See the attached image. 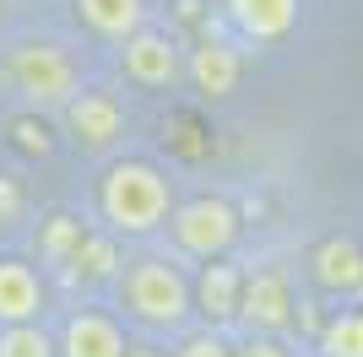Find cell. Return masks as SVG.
<instances>
[{"label": "cell", "mask_w": 363, "mask_h": 357, "mask_svg": "<svg viewBox=\"0 0 363 357\" xmlns=\"http://www.w3.org/2000/svg\"><path fill=\"white\" fill-rule=\"evenodd\" d=\"M104 211H108V222L125 227V233H147L168 211V184L147 163H120V168H108V178H104Z\"/></svg>", "instance_id": "1"}, {"label": "cell", "mask_w": 363, "mask_h": 357, "mask_svg": "<svg viewBox=\"0 0 363 357\" xmlns=\"http://www.w3.org/2000/svg\"><path fill=\"white\" fill-rule=\"evenodd\" d=\"M125 303L152 319V325H174L184 309H190V293H184V276L163 260H141L130 276H125Z\"/></svg>", "instance_id": "2"}, {"label": "cell", "mask_w": 363, "mask_h": 357, "mask_svg": "<svg viewBox=\"0 0 363 357\" xmlns=\"http://www.w3.org/2000/svg\"><path fill=\"white\" fill-rule=\"evenodd\" d=\"M6 71H11V87L22 92V98H33V103H60V98H71V87H76V65L49 44L16 49Z\"/></svg>", "instance_id": "3"}, {"label": "cell", "mask_w": 363, "mask_h": 357, "mask_svg": "<svg viewBox=\"0 0 363 357\" xmlns=\"http://www.w3.org/2000/svg\"><path fill=\"white\" fill-rule=\"evenodd\" d=\"M174 233L190 254H223L239 233V217L228 200H190V206L174 217Z\"/></svg>", "instance_id": "4"}, {"label": "cell", "mask_w": 363, "mask_h": 357, "mask_svg": "<svg viewBox=\"0 0 363 357\" xmlns=\"http://www.w3.org/2000/svg\"><path fill=\"white\" fill-rule=\"evenodd\" d=\"M288 282L277 276V271H260V276H250V282L239 287V314L250 319L255 330H282L288 325Z\"/></svg>", "instance_id": "5"}, {"label": "cell", "mask_w": 363, "mask_h": 357, "mask_svg": "<svg viewBox=\"0 0 363 357\" xmlns=\"http://www.w3.org/2000/svg\"><path fill=\"white\" fill-rule=\"evenodd\" d=\"M44 309V287L22 260H0V319L6 325H33V314Z\"/></svg>", "instance_id": "6"}, {"label": "cell", "mask_w": 363, "mask_h": 357, "mask_svg": "<svg viewBox=\"0 0 363 357\" xmlns=\"http://www.w3.org/2000/svg\"><path fill=\"white\" fill-rule=\"evenodd\" d=\"M174 71H179V60H174V44H168V38L141 33V38L125 44V76H130V81H141V87H163V81H174Z\"/></svg>", "instance_id": "7"}, {"label": "cell", "mask_w": 363, "mask_h": 357, "mask_svg": "<svg viewBox=\"0 0 363 357\" xmlns=\"http://www.w3.org/2000/svg\"><path fill=\"white\" fill-rule=\"evenodd\" d=\"M228 11H233V22H239L250 38L272 44V38H282V33L293 28L298 0H228Z\"/></svg>", "instance_id": "8"}, {"label": "cell", "mask_w": 363, "mask_h": 357, "mask_svg": "<svg viewBox=\"0 0 363 357\" xmlns=\"http://www.w3.org/2000/svg\"><path fill=\"white\" fill-rule=\"evenodd\" d=\"M65 357H125V341L104 314H76L65 325Z\"/></svg>", "instance_id": "9"}, {"label": "cell", "mask_w": 363, "mask_h": 357, "mask_svg": "<svg viewBox=\"0 0 363 357\" xmlns=\"http://www.w3.org/2000/svg\"><path fill=\"white\" fill-rule=\"evenodd\" d=\"M71 130H76V141H87V147H108V141L120 135V108H114V98H98V92L76 98L71 103Z\"/></svg>", "instance_id": "10"}, {"label": "cell", "mask_w": 363, "mask_h": 357, "mask_svg": "<svg viewBox=\"0 0 363 357\" xmlns=\"http://www.w3.org/2000/svg\"><path fill=\"white\" fill-rule=\"evenodd\" d=\"M315 276L325 287H347V293H358L363 287V254L352 238H325L315 254Z\"/></svg>", "instance_id": "11"}, {"label": "cell", "mask_w": 363, "mask_h": 357, "mask_svg": "<svg viewBox=\"0 0 363 357\" xmlns=\"http://www.w3.org/2000/svg\"><path fill=\"white\" fill-rule=\"evenodd\" d=\"M76 11L92 33H108V38H125L136 33L141 22V0H76Z\"/></svg>", "instance_id": "12"}, {"label": "cell", "mask_w": 363, "mask_h": 357, "mask_svg": "<svg viewBox=\"0 0 363 357\" xmlns=\"http://www.w3.org/2000/svg\"><path fill=\"white\" fill-rule=\"evenodd\" d=\"M196 81H201V92H212V98H228V92L239 87V55L233 49H223V44H206V49H196Z\"/></svg>", "instance_id": "13"}, {"label": "cell", "mask_w": 363, "mask_h": 357, "mask_svg": "<svg viewBox=\"0 0 363 357\" xmlns=\"http://www.w3.org/2000/svg\"><path fill=\"white\" fill-rule=\"evenodd\" d=\"M239 287H244V276L233 266H206V276H201V314L206 319L239 314Z\"/></svg>", "instance_id": "14"}, {"label": "cell", "mask_w": 363, "mask_h": 357, "mask_svg": "<svg viewBox=\"0 0 363 357\" xmlns=\"http://www.w3.org/2000/svg\"><path fill=\"white\" fill-rule=\"evenodd\" d=\"M76 249H82V222H76V217H49L44 260L49 266H76Z\"/></svg>", "instance_id": "15"}, {"label": "cell", "mask_w": 363, "mask_h": 357, "mask_svg": "<svg viewBox=\"0 0 363 357\" xmlns=\"http://www.w3.org/2000/svg\"><path fill=\"white\" fill-rule=\"evenodd\" d=\"M0 357H55V346H49V336L38 325H6Z\"/></svg>", "instance_id": "16"}, {"label": "cell", "mask_w": 363, "mask_h": 357, "mask_svg": "<svg viewBox=\"0 0 363 357\" xmlns=\"http://www.w3.org/2000/svg\"><path fill=\"white\" fill-rule=\"evenodd\" d=\"M114 266H120V254H114L108 238H82V249H76V271L82 276L104 282V276H114Z\"/></svg>", "instance_id": "17"}, {"label": "cell", "mask_w": 363, "mask_h": 357, "mask_svg": "<svg viewBox=\"0 0 363 357\" xmlns=\"http://www.w3.org/2000/svg\"><path fill=\"white\" fill-rule=\"evenodd\" d=\"M325 352L331 357H363V314H342L325 330Z\"/></svg>", "instance_id": "18"}, {"label": "cell", "mask_w": 363, "mask_h": 357, "mask_svg": "<svg viewBox=\"0 0 363 357\" xmlns=\"http://www.w3.org/2000/svg\"><path fill=\"white\" fill-rule=\"evenodd\" d=\"M179 357H228V346L217 341V336H190V341L179 346Z\"/></svg>", "instance_id": "19"}, {"label": "cell", "mask_w": 363, "mask_h": 357, "mask_svg": "<svg viewBox=\"0 0 363 357\" xmlns=\"http://www.w3.org/2000/svg\"><path fill=\"white\" fill-rule=\"evenodd\" d=\"M16 211H22V195H16L11 178H0V222H11Z\"/></svg>", "instance_id": "20"}, {"label": "cell", "mask_w": 363, "mask_h": 357, "mask_svg": "<svg viewBox=\"0 0 363 357\" xmlns=\"http://www.w3.org/2000/svg\"><path fill=\"white\" fill-rule=\"evenodd\" d=\"M239 357H288V346H277V341H244Z\"/></svg>", "instance_id": "21"}, {"label": "cell", "mask_w": 363, "mask_h": 357, "mask_svg": "<svg viewBox=\"0 0 363 357\" xmlns=\"http://www.w3.org/2000/svg\"><path fill=\"white\" fill-rule=\"evenodd\" d=\"M125 357H157V352H125Z\"/></svg>", "instance_id": "22"}, {"label": "cell", "mask_w": 363, "mask_h": 357, "mask_svg": "<svg viewBox=\"0 0 363 357\" xmlns=\"http://www.w3.org/2000/svg\"><path fill=\"white\" fill-rule=\"evenodd\" d=\"M358 293H363V287H358Z\"/></svg>", "instance_id": "23"}]
</instances>
